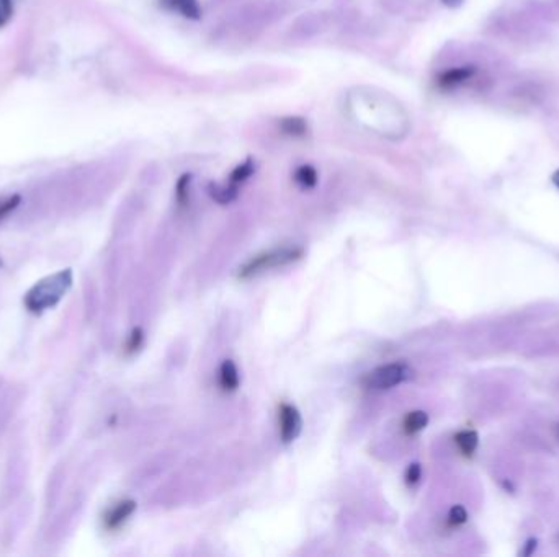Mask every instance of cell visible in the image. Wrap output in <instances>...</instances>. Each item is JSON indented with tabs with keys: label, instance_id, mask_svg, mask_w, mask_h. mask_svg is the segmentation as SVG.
Wrapping results in <instances>:
<instances>
[{
	"label": "cell",
	"instance_id": "9a60e30c",
	"mask_svg": "<svg viewBox=\"0 0 559 557\" xmlns=\"http://www.w3.org/2000/svg\"><path fill=\"white\" fill-rule=\"evenodd\" d=\"M468 520V512L464 510V507L461 505H454V507L450 510V513H448V523L452 525V527H459V525L466 523Z\"/></svg>",
	"mask_w": 559,
	"mask_h": 557
},
{
	"label": "cell",
	"instance_id": "2e32d148",
	"mask_svg": "<svg viewBox=\"0 0 559 557\" xmlns=\"http://www.w3.org/2000/svg\"><path fill=\"white\" fill-rule=\"evenodd\" d=\"M13 15V0H0V28L10 22Z\"/></svg>",
	"mask_w": 559,
	"mask_h": 557
},
{
	"label": "cell",
	"instance_id": "7a4b0ae2",
	"mask_svg": "<svg viewBox=\"0 0 559 557\" xmlns=\"http://www.w3.org/2000/svg\"><path fill=\"white\" fill-rule=\"evenodd\" d=\"M302 257V251L298 247H285L278 248V251H270L265 253H260L257 257L250 258L247 263L240 268L239 277L240 278H250L255 275L265 272V270L283 267L291 262H296L298 258Z\"/></svg>",
	"mask_w": 559,
	"mask_h": 557
},
{
	"label": "cell",
	"instance_id": "3957f363",
	"mask_svg": "<svg viewBox=\"0 0 559 557\" xmlns=\"http://www.w3.org/2000/svg\"><path fill=\"white\" fill-rule=\"evenodd\" d=\"M412 378V369L406 363H389L365 374L362 384L372 390H386L399 386Z\"/></svg>",
	"mask_w": 559,
	"mask_h": 557
},
{
	"label": "cell",
	"instance_id": "cb8c5ba5",
	"mask_svg": "<svg viewBox=\"0 0 559 557\" xmlns=\"http://www.w3.org/2000/svg\"><path fill=\"white\" fill-rule=\"evenodd\" d=\"M0 267H2V262H0Z\"/></svg>",
	"mask_w": 559,
	"mask_h": 557
},
{
	"label": "cell",
	"instance_id": "8fae6325",
	"mask_svg": "<svg viewBox=\"0 0 559 557\" xmlns=\"http://www.w3.org/2000/svg\"><path fill=\"white\" fill-rule=\"evenodd\" d=\"M428 424V415L424 410H414L406 415L404 421H402V429L407 435H416L420 430H424Z\"/></svg>",
	"mask_w": 559,
	"mask_h": 557
},
{
	"label": "cell",
	"instance_id": "4fadbf2b",
	"mask_svg": "<svg viewBox=\"0 0 559 557\" xmlns=\"http://www.w3.org/2000/svg\"><path fill=\"white\" fill-rule=\"evenodd\" d=\"M295 180L302 188H314L317 184V172L311 165H301L295 172Z\"/></svg>",
	"mask_w": 559,
	"mask_h": 557
},
{
	"label": "cell",
	"instance_id": "ffe728a7",
	"mask_svg": "<svg viewBox=\"0 0 559 557\" xmlns=\"http://www.w3.org/2000/svg\"><path fill=\"white\" fill-rule=\"evenodd\" d=\"M420 476H422V469H420V466L419 465H411L409 467H407V471H406V482L409 484V486H416L417 482L420 481Z\"/></svg>",
	"mask_w": 559,
	"mask_h": 557
},
{
	"label": "cell",
	"instance_id": "5b68a950",
	"mask_svg": "<svg viewBox=\"0 0 559 557\" xmlns=\"http://www.w3.org/2000/svg\"><path fill=\"white\" fill-rule=\"evenodd\" d=\"M474 74H476V67L473 66L454 67V69H448L438 76L437 84L440 88H454L464 84V82H468L469 79H473Z\"/></svg>",
	"mask_w": 559,
	"mask_h": 557
},
{
	"label": "cell",
	"instance_id": "277c9868",
	"mask_svg": "<svg viewBox=\"0 0 559 557\" xmlns=\"http://www.w3.org/2000/svg\"><path fill=\"white\" fill-rule=\"evenodd\" d=\"M278 424H280V436L283 443H291L301 433L302 420L301 414L298 409L290 404H281L278 410Z\"/></svg>",
	"mask_w": 559,
	"mask_h": 557
},
{
	"label": "cell",
	"instance_id": "ba28073f",
	"mask_svg": "<svg viewBox=\"0 0 559 557\" xmlns=\"http://www.w3.org/2000/svg\"><path fill=\"white\" fill-rule=\"evenodd\" d=\"M239 371L231 360H226L219 368V386L226 393H233L239 388Z\"/></svg>",
	"mask_w": 559,
	"mask_h": 557
},
{
	"label": "cell",
	"instance_id": "603a6c76",
	"mask_svg": "<svg viewBox=\"0 0 559 557\" xmlns=\"http://www.w3.org/2000/svg\"><path fill=\"white\" fill-rule=\"evenodd\" d=\"M553 184H555L559 188V170L555 172V175H553Z\"/></svg>",
	"mask_w": 559,
	"mask_h": 557
},
{
	"label": "cell",
	"instance_id": "44dd1931",
	"mask_svg": "<svg viewBox=\"0 0 559 557\" xmlns=\"http://www.w3.org/2000/svg\"><path fill=\"white\" fill-rule=\"evenodd\" d=\"M442 2L448 5V7H458V5H461L463 0H442Z\"/></svg>",
	"mask_w": 559,
	"mask_h": 557
},
{
	"label": "cell",
	"instance_id": "d6986e66",
	"mask_svg": "<svg viewBox=\"0 0 559 557\" xmlns=\"http://www.w3.org/2000/svg\"><path fill=\"white\" fill-rule=\"evenodd\" d=\"M18 203H20L18 195H15L12 198H8V200H5L4 203H0V220H4L8 212H12L15 208L18 206Z\"/></svg>",
	"mask_w": 559,
	"mask_h": 557
},
{
	"label": "cell",
	"instance_id": "e0dca14e",
	"mask_svg": "<svg viewBox=\"0 0 559 557\" xmlns=\"http://www.w3.org/2000/svg\"><path fill=\"white\" fill-rule=\"evenodd\" d=\"M143 338H144L143 330H141L139 327H138V329H134V330L131 332V335H129V338H128L126 352H128V353L138 352L139 348H141V345H143Z\"/></svg>",
	"mask_w": 559,
	"mask_h": 557
},
{
	"label": "cell",
	"instance_id": "6da1fadb",
	"mask_svg": "<svg viewBox=\"0 0 559 557\" xmlns=\"http://www.w3.org/2000/svg\"><path fill=\"white\" fill-rule=\"evenodd\" d=\"M72 285L71 270H61L51 277L41 280L25 296V306L30 312L40 314L49 307H54L62 299Z\"/></svg>",
	"mask_w": 559,
	"mask_h": 557
},
{
	"label": "cell",
	"instance_id": "7c38bea8",
	"mask_svg": "<svg viewBox=\"0 0 559 557\" xmlns=\"http://www.w3.org/2000/svg\"><path fill=\"white\" fill-rule=\"evenodd\" d=\"M239 193V186H234L231 184L228 185H211L210 195L214 201L221 203V205H228L233 200H236Z\"/></svg>",
	"mask_w": 559,
	"mask_h": 557
},
{
	"label": "cell",
	"instance_id": "5bb4252c",
	"mask_svg": "<svg viewBox=\"0 0 559 557\" xmlns=\"http://www.w3.org/2000/svg\"><path fill=\"white\" fill-rule=\"evenodd\" d=\"M252 172H254V162L250 159L245 160L244 164L237 165V167L231 172V175H229V184L239 186L240 184H244L250 175H252Z\"/></svg>",
	"mask_w": 559,
	"mask_h": 557
},
{
	"label": "cell",
	"instance_id": "30bf717a",
	"mask_svg": "<svg viewBox=\"0 0 559 557\" xmlns=\"http://www.w3.org/2000/svg\"><path fill=\"white\" fill-rule=\"evenodd\" d=\"M454 443H457L459 451H461L464 456H473L479 443V436L476 431L473 430H463L454 435Z\"/></svg>",
	"mask_w": 559,
	"mask_h": 557
},
{
	"label": "cell",
	"instance_id": "8992f818",
	"mask_svg": "<svg viewBox=\"0 0 559 557\" xmlns=\"http://www.w3.org/2000/svg\"><path fill=\"white\" fill-rule=\"evenodd\" d=\"M134 510H136V502L133 501H122L114 503L113 507L105 513V517H103L105 527L108 529H118L129 517H131Z\"/></svg>",
	"mask_w": 559,
	"mask_h": 557
},
{
	"label": "cell",
	"instance_id": "9c48e42d",
	"mask_svg": "<svg viewBox=\"0 0 559 557\" xmlns=\"http://www.w3.org/2000/svg\"><path fill=\"white\" fill-rule=\"evenodd\" d=\"M278 126H280V131L283 133L285 136H290V138H305L307 134L306 119L300 118V116L281 118Z\"/></svg>",
	"mask_w": 559,
	"mask_h": 557
},
{
	"label": "cell",
	"instance_id": "7402d4cb",
	"mask_svg": "<svg viewBox=\"0 0 559 557\" xmlns=\"http://www.w3.org/2000/svg\"><path fill=\"white\" fill-rule=\"evenodd\" d=\"M526 544H529V549H526L524 554H525V556H529V554H531V551L536 548V541H535V539H530L529 543H526Z\"/></svg>",
	"mask_w": 559,
	"mask_h": 557
},
{
	"label": "cell",
	"instance_id": "ac0fdd59",
	"mask_svg": "<svg viewBox=\"0 0 559 557\" xmlns=\"http://www.w3.org/2000/svg\"><path fill=\"white\" fill-rule=\"evenodd\" d=\"M190 180L192 175H184L179 180V184H177V200H179V203H185L188 196V185H190Z\"/></svg>",
	"mask_w": 559,
	"mask_h": 557
},
{
	"label": "cell",
	"instance_id": "52a82bcc",
	"mask_svg": "<svg viewBox=\"0 0 559 557\" xmlns=\"http://www.w3.org/2000/svg\"><path fill=\"white\" fill-rule=\"evenodd\" d=\"M160 5L170 12L180 13L182 17L198 20L201 17V8L198 0H160Z\"/></svg>",
	"mask_w": 559,
	"mask_h": 557
}]
</instances>
